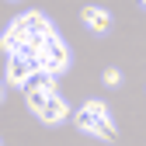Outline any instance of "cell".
<instances>
[{
  "mask_svg": "<svg viewBox=\"0 0 146 146\" xmlns=\"http://www.w3.org/2000/svg\"><path fill=\"white\" fill-rule=\"evenodd\" d=\"M21 90H25V101H28V108H31L35 115H38L42 108H45V101L52 98V90H45V87H35V84H25Z\"/></svg>",
  "mask_w": 146,
  "mask_h": 146,
  "instance_id": "cell-8",
  "label": "cell"
},
{
  "mask_svg": "<svg viewBox=\"0 0 146 146\" xmlns=\"http://www.w3.org/2000/svg\"><path fill=\"white\" fill-rule=\"evenodd\" d=\"M84 108H87V111H90V115H101V118H108V104H104L101 98H90V101H87Z\"/></svg>",
  "mask_w": 146,
  "mask_h": 146,
  "instance_id": "cell-9",
  "label": "cell"
},
{
  "mask_svg": "<svg viewBox=\"0 0 146 146\" xmlns=\"http://www.w3.org/2000/svg\"><path fill=\"white\" fill-rule=\"evenodd\" d=\"M101 80H104L108 87H118V84H122V70H115V66H108V70L101 73Z\"/></svg>",
  "mask_w": 146,
  "mask_h": 146,
  "instance_id": "cell-10",
  "label": "cell"
},
{
  "mask_svg": "<svg viewBox=\"0 0 146 146\" xmlns=\"http://www.w3.org/2000/svg\"><path fill=\"white\" fill-rule=\"evenodd\" d=\"M11 25H17L28 38H52L56 35V28H52V21L42 14V11H25V14H17Z\"/></svg>",
  "mask_w": 146,
  "mask_h": 146,
  "instance_id": "cell-3",
  "label": "cell"
},
{
  "mask_svg": "<svg viewBox=\"0 0 146 146\" xmlns=\"http://www.w3.org/2000/svg\"><path fill=\"white\" fill-rule=\"evenodd\" d=\"M66 66H70V49H66V42L59 38V35H52V38L45 42V49H42V59H38V73L59 77V73H66Z\"/></svg>",
  "mask_w": 146,
  "mask_h": 146,
  "instance_id": "cell-1",
  "label": "cell"
},
{
  "mask_svg": "<svg viewBox=\"0 0 146 146\" xmlns=\"http://www.w3.org/2000/svg\"><path fill=\"white\" fill-rule=\"evenodd\" d=\"M25 42H28V35L17 28V25H7V31L0 35V49H4L7 56H17V52L25 49Z\"/></svg>",
  "mask_w": 146,
  "mask_h": 146,
  "instance_id": "cell-7",
  "label": "cell"
},
{
  "mask_svg": "<svg viewBox=\"0 0 146 146\" xmlns=\"http://www.w3.org/2000/svg\"><path fill=\"white\" fill-rule=\"evenodd\" d=\"M0 101H4V84H0Z\"/></svg>",
  "mask_w": 146,
  "mask_h": 146,
  "instance_id": "cell-11",
  "label": "cell"
},
{
  "mask_svg": "<svg viewBox=\"0 0 146 146\" xmlns=\"http://www.w3.org/2000/svg\"><path fill=\"white\" fill-rule=\"evenodd\" d=\"M31 73H35V66H31V63H28L25 56H7V70H4V80H7L11 87H25Z\"/></svg>",
  "mask_w": 146,
  "mask_h": 146,
  "instance_id": "cell-4",
  "label": "cell"
},
{
  "mask_svg": "<svg viewBox=\"0 0 146 146\" xmlns=\"http://www.w3.org/2000/svg\"><path fill=\"white\" fill-rule=\"evenodd\" d=\"M38 118H42L45 125H59V122H66V118H70V104H66L59 94H52V98L45 101V108L38 111Z\"/></svg>",
  "mask_w": 146,
  "mask_h": 146,
  "instance_id": "cell-5",
  "label": "cell"
},
{
  "mask_svg": "<svg viewBox=\"0 0 146 146\" xmlns=\"http://www.w3.org/2000/svg\"><path fill=\"white\" fill-rule=\"evenodd\" d=\"M73 125H77L80 132H87V136H98V139H118V132H115V122H111V115L108 118H101V115H90L87 108H80L77 115H73Z\"/></svg>",
  "mask_w": 146,
  "mask_h": 146,
  "instance_id": "cell-2",
  "label": "cell"
},
{
  "mask_svg": "<svg viewBox=\"0 0 146 146\" xmlns=\"http://www.w3.org/2000/svg\"><path fill=\"white\" fill-rule=\"evenodd\" d=\"M84 25L90 28V31H98V35H104L108 28H111V14H108L104 7H94V4H90V7H84Z\"/></svg>",
  "mask_w": 146,
  "mask_h": 146,
  "instance_id": "cell-6",
  "label": "cell"
}]
</instances>
